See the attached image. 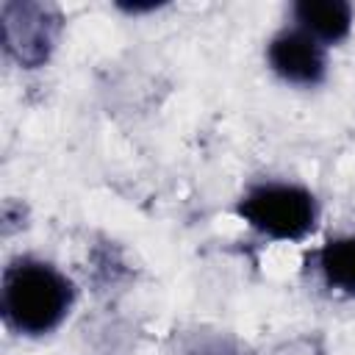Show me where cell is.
I'll list each match as a JSON object with an SVG mask.
<instances>
[{"label":"cell","instance_id":"cell-1","mask_svg":"<svg viewBox=\"0 0 355 355\" xmlns=\"http://www.w3.org/2000/svg\"><path fill=\"white\" fill-rule=\"evenodd\" d=\"M72 302L69 280L42 261H14L3 272L0 308L6 322L28 336H39L53 330Z\"/></svg>","mask_w":355,"mask_h":355},{"label":"cell","instance_id":"cell-2","mask_svg":"<svg viewBox=\"0 0 355 355\" xmlns=\"http://www.w3.org/2000/svg\"><path fill=\"white\" fill-rule=\"evenodd\" d=\"M239 214L272 239H302L316 225V200L302 186L261 183L241 197Z\"/></svg>","mask_w":355,"mask_h":355},{"label":"cell","instance_id":"cell-3","mask_svg":"<svg viewBox=\"0 0 355 355\" xmlns=\"http://www.w3.org/2000/svg\"><path fill=\"white\" fill-rule=\"evenodd\" d=\"M266 58H269L272 69L283 80H288V83L313 86V83H319L324 78V50L302 28H286V31H280L269 42Z\"/></svg>","mask_w":355,"mask_h":355},{"label":"cell","instance_id":"cell-4","mask_svg":"<svg viewBox=\"0 0 355 355\" xmlns=\"http://www.w3.org/2000/svg\"><path fill=\"white\" fill-rule=\"evenodd\" d=\"M297 28L311 33L316 42H338L349 33L352 8L341 0H302L294 6Z\"/></svg>","mask_w":355,"mask_h":355},{"label":"cell","instance_id":"cell-5","mask_svg":"<svg viewBox=\"0 0 355 355\" xmlns=\"http://www.w3.org/2000/svg\"><path fill=\"white\" fill-rule=\"evenodd\" d=\"M319 269L330 288L355 294V236L327 241L319 252Z\"/></svg>","mask_w":355,"mask_h":355}]
</instances>
